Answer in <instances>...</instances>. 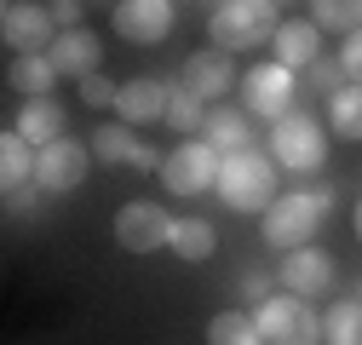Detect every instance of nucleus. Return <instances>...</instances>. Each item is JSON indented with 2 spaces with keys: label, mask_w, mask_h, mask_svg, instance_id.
<instances>
[{
  "label": "nucleus",
  "mask_w": 362,
  "mask_h": 345,
  "mask_svg": "<svg viewBox=\"0 0 362 345\" xmlns=\"http://www.w3.org/2000/svg\"><path fill=\"white\" fill-rule=\"evenodd\" d=\"M242 98H247V115H264V121H282L293 110V69L288 64H259L242 75Z\"/></svg>",
  "instance_id": "obj_9"
},
{
  "label": "nucleus",
  "mask_w": 362,
  "mask_h": 345,
  "mask_svg": "<svg viewBox=\"0 0 362 345\" xmlns=\"http://www.w3.org/2000/svg\"><path fill=\"white\" fill-rule=\"evenodd\" d=\"M173 225H178V219H167V207H156V201H127V207L115 213V242H121L127 253H156V247L173 242Z\"/></svg>",
  "instance_id": "obj_7"
},
{
  "label": "nucleus",
  "mask_w": 362,
  "mask_h": 345,
  "mask_svg": "<svg viewBox=\"0 0 362 345\" xmlns=\"http://www.w3.org/2000/svg\"><path fill=\"white\" fill-rule=\"evenodd\" d=\"M202 133H207V144L218 150V156H236V150H247L253 144V127H247V110H213L207 121H202Z\"/></svg>",
  "instance_id": "obj_19"
},
{
  "label": "nucleus",
  "mask_w": 362,
  "mask_h": 345,
  "mask_svg": "<svg viewBox=\"0 0 362 345\" xmlns=\"http://www.w3.org/2000/svg\"><path fill=\"white\" fill-rule=\"evenodd\" d=\"M334 190L328 185H316V190H293V196H276L264 207V242L270 247H310L316 225H322V213H328Z\"/></svg>",
  "instance_id": "obj_3"
},
{
  "label": "nucleus",
  "mask_w": 362,
  "mask_h": 345,
  "mask_svg": "<svg viewBox=\"0 0 362 345\" xmlns=\"http://www.w3.org/2000/svg\"><path fill=\"white\" fill-rule=\"evenodd\" d=\"M0 35H6V47H12V58H18V52H47L64 29H58L52 6H35V0H12V6H6V18H0Z\"/></svg>",
  "instance_id": "obj_8"
},
{
  "label": "nucleus",
  "mask_w": 362,
  "mask_h": 345,
  "mask_svg": "<svg viewBox=\"0 0 362 345\" xmlns=\"http://www.w3.org/2000/svg\"><path fill=\"white\" fill-rule=\"evenodd\" d=\"M121 40H139V47H156V40L173 29V0H121L110 12Z\"/></svg>",
  "instance_id": "obj_11"
},
{
  "label": "nucleus",
  "mask_w": 362,
  "mask_h": 345,
  "mask_svg": "<svg viewBox=\"0 0 362 345\" xmlns=\"http://www.w3.org/2000/svg\"><path fill=\"white\" fill-rule=\"evenodd\" d=\"M322 339H328V345H362V299H356V293H351V299H339V305L328 311Z\"/></svg>",
  "instance_id": "obj_24"
},
{
  "label": "nucleus",
  "mask_w": 362,
  "mask_h": 345,
  "mask_svg": "<svg viewBox=\"0 0 362 345\" xmlns=\"http://www.w3.org/2000/svg\"><path fill=\"white\" fill-rule=\"evenodd\" d=\"M270 156H276V167L288 172H316L328 161V127L305 115V110H288L276 127H270Z\"/></svg>",
  "instance_id": "obj_4"
},
{
  "label": "nucleus",
  "mask_w": 362,
  "mask_h": 345,
  "mask_svg": "<svg viewBox=\"0 0 362 345\" xmlns=\"http://www.w3.org/2000/svg\"><path fill=\"white\" fill-rule=\"evenodd\" d=\"M339 69H345V81H356V86H362V29H351V35H345V47H339Z\"/></svg>",
  "instance_id": "obj_30"
},
{
  "label": "nucleus",
  "mask_w": 362,
  "mask_h": 345,
  "mask_svg": "<svg viewBox=\"0 0 362 345\" xmlns=\"http://www.w3.org/2000/svg\"><path fill=\"white\" fill-rule=\"evenodd\" d=\"M86 167H93V150H81L75 139H58V144H47L35 156V185L47 196H64V190H75L86 179Z\"/></svg>",
  "instance_id": "obj_10"
},
{
  "label": "nucleus",
  "mask_w": 362,
  "mask_h": 345,
  "mask_svg": "<svg viewBox=\"0 0 362 345\" xmlns=\"http://www.w3.org/2000/svg\"><path fill=\"white\" fill-rule=\"evenodd\" d=\"M276 64H288V69H310L316 58H322V35H316V23L310 18H293V23H282L276 29Z\"/></svg>",
  "instance_id": "obj_17"
},
{
  "label": "nucleus",
  "mask_w": 362,
  "mask_h": 345,
  "mask_svg": "<svg viewBox=\"0 0 362 345\" xmlns=\"http://www.w3.org/2000/svg\"><path fill=\"white\" fill-rule=\"evenodd\" d=\"M64 121H69V110L47 93V98H29V104L12 115V133H23L35 150H47V144H58V139H64Z\"/></svg>",
  "instance_id": "obj_15"
},
{
  "label": "nucleus",
  "mask_w": 362,
  "mask_h": 345,
  "mask_svg": "<svg viewBox=\"0 0 362 345\" xmlns=\"http://www.w3.org/2000/svg\"><path fill=\"white\" fill-rule=\"evenodd\" d=\"M161 161H167V156H156V150H150V144H139V156H132V167H144V172H150V167H156V172H161Z\"/></svg>",
  "instance_id": "obj_34"
},
{
  "label": "nucleus",
  "mask_w": 362,
  "mask_h": 345,
  "mask_svg": "<svg viewBox=\"0 0 362 345\" xmlns=\"http://www.w3.org/2000/svg\"><path fill=\"white\" fill-rule=\"evenodd\" d=\"M173 253L190 259V265H202V259L218 253V230H213L207 219H178V225H173Z\"/></svg>",
  "instance_id": "obj_21"
},
{
  "label": "nucleus",
  "mask_w": 362,
  "mask_h": 345,
  "mask_svg": "<svg viewBox=\"0 0 362 345\" xmlns=\"http://www.w3.org/2000/svg\"><path fill=\"white\" fill-rule=\"evenodd\" d=\"M167 93H173V86H161L156 75H139V81L121 86L115 110H121L127 127H144V121H161V115H167Z\"/></svg>",
  "instance_id": "obj_16"
},
{
  "label": "nucleus",
  "mask_w": 362,
  "mask_h": 345,
  "mask_svg": "<svg viewBox=\"0 0 362 345\" xmlns=\"http://www.w3.org/2000/svg\"><path fill=\"white\" fill-rule=\"evenodd\" d=\"M253 322H259L264 345H316V339H322V322H316L310 299H299V293H270V299H259V305H253Z\"/></svg>",
  "instance_id": "obj_5"
},
{
  "label": "nucleus",
  "mask_w": 362,
  "mask_h": 345,
  "mask_svg": "<svg viewBox=\"0 0 362 345\" xmlns=\"http://www.w3.org/2000/svg\"><path fill=\"white\" fill-rule=\"evenodd\" d=\"M75 86H81V104H86V110H110V104L121 98V86H115L110 75H86V81H75Z\"/></svg>",
  "instance_id": "obj_28"
},
{
  "label": "nucleus",
  "mask_w": 362,
  "mask_h": 345,
  "mask_svg": "<svg viewBox=\"0 0 362 345\" xmlns=\"http://www.w3.org/2000/svg\"><path fill=\"white\" fill-rule=\"evenodd\" d=\"M282 18H276V0H218L213 18H207V35L218 52H247V47H264L276 40Z\"/></svg>",
  "instance_id": "obj_1"
},
{
  "label": "nucleus",
  "mask_w": 362,
  "mask_h": 345,
  "mask_svg": "<svg viewBox=\"0 0 362 345\" xmlns=\"http://www.w3.org/2000/svg\"><path fill=\"white\" fill-rule=\"evenodd\" d=\"M93 156H98V161H132V156H139L127 121H121V127H98V133H93Z\"/></svg>",
  "instance_id": "obj_27"
},
{
  "label": "nucleus",
  "mask_w": 362,
  "mask_h": 345,
  "mask_svg": "<svg viewBox=\"0 0 362 345\" xmlns=\"http://www.w3.org/2000/svg\"><path fill=\"white\" fill-rule=\"evenodd\" d=\"M218 167H224V156L207 139H185L161 161V185L173 196H202V190H218Z\"/></svg>",
  "instance_id": "obj_6"
},
{
  "label": "nucleus",
  "mask_w": 362,
  "mask_h": 345,
  "mask_svg": "<svg viewBox=\"0 0 362 345\" xmlns=\"http://www.w3.org/2000/svg\"><path fill=\"white\" fill-rule=\"evenodd\" d=\"M230 81H236V64H230V52H218V47L190 52L185 69H178V86H190L202 104H207V98H224V93H230Z\"/></svg>",
  "instance_id": "obj_13"
},
{
  "label": "nucleus",
  "mask_w": 362,
  "mask_h": 345,
  "mask_svg": "<svg viewBox=\"0 0 362 345\" xmlns=\"http://www.w3.org/2000/svg\"><path fill=\"white\" fill-rule=\"evenodd\" d=\"M242 293L253 299V305H259V299H270V276H264V271H247V276H242Z\"/></svg>",
  "instance_id": "obj_33"
},
{
  "label": "nucleus",
  "mask_w": 362,
  "mask_h": 345,
  "mask_svg": "<svg viewBox=\"0 0 362 345\" xmlns=\"http://www.w3.org/2000/svg\"><path fill=\"white\" fill-rule=\"evenodd\" d=\"M356 299H362V282H356Z\"/></svg>",
  "instance_id": "obj_37"
},
{
  "label": "nucleus",
  "mask_w": 362,
  "mask_h": 345,
  "mask_svg": "<svg viewBox=\"0 0 362 345\" xmlns=\"http://www.w3.org/2000/svg\"><path fill=\"white\" fill-rule=\"evenodd\" d=\"M93 6H110V12H115V6H121V0H93Z\"/></svg>",
  "instance_id": "obj_36"
},
{
  "label": "nucleus",
  "mask_w": 362,
  "mask_h": 345,
  "mask_svg": "<svg viewBox=\"0 0 362 345\" xmlns=\"http://www.w3.org/2000/svg\"><path fill=\"white\" fill-rule=\"evenodd\" d=\"M207 345H264V334H259L253 311H218L207 322Z\"/></svg>",
  "instance_id": "obj_22"
},
{
  "label": "nucleus",
  "mask_w": 362,
  "mask_h": 345,
  "mask_svg": "<svg viewBox=\"0 0 362 345\" xmlns=\"http://www.w3.org/2000/svg\"><path fill=\"white\" fill-rule=\"evenodd\" d=\"M282 288L299 293V299L328 293V288H334V259H328L322 247H293L288 265H282Z\"/></svg>",
  "instance_id": "obj_14"
},
{
  "label": "nucleus",
  "mask_w": 362,
  "mask_h": 345,
  "mask_svg": "<svg viewBox=\"0 0 362 345\" xmlns=\"http://www.w3.org/2000/svg\"><path fill=\"white\" fill-rule=\"evenodd\" d=\"M47 58L58 64V75H64V81H86V75H98V64H104V40L81 23V29H64V35L52 40Z\"/></svg>",
  "instance_id": "obj_12"
},
{
  "label": "nucleus",
  "mask_w": 362,
  "mask_h": 345,
  "mask_svg": "<svg viewBox=\"0 0 362 345\" xmlns=\"http://www.w3.org/2000/svg\"><path fill=\"white\" fill-rule=\"evenodd\" d=\"M167 127H178V133H190V127H202L207 115H202V98L190 93V86H173L167 93V115H161Z\"/></svg>",
  "instance_id": "obj_26"
},
{
  "label": "nucleus",
  "mask_w": 362,
  "mask_h": 345,
  "mask_svg": "<svg viewBox=\"0 0 362 345\" xmlns=\"http://www.w3.org/2000/svg\"><path fill=\"white\" fill-rule=\"evenodd\" d=\"M218 196L242 207V213H264L270 201H276V156H264V150H236V156H224L218 167Z\"/></svg>",
  "instance_id": "obj_2"
},
{
  "label": "nucleus",
  "mask_w": 362,
  "mask_h": 345,
  "mask_svg": "<svg viewBox=\"0 0 362 345\" xmlns=\"http://www.w3.org/2000/svg\"><path fill=\"white\" fill-rule=\"evenodd\" d=\"M328 127H334L345 144H362V86L356 81H345L339 93L328 98Z\"/></svg>",
  "instance_id": "obj_20"
},
{
  "label": "nucleus",
  "mask_w": 362,
  "mask_h": 345,
  "mask_svg": "<svg viewBox=\"0 0 362 345\" xmlns=\"http://www.w3.org/2000/svg\"><path fill=\"white\" fill-rule=\"evenodd\" d=\"M356 236H362V196H356Z\"/></svg>",
  "instance_id": "obj_35"
},
{
  "label": "nucleus",
  "mask_w": 362,
  "mask_h": 345,
  "mask_svg": "<svg viewBox=\"0 0 362 345\" xmlns=\"http://www.w3.org/2000/svg\"><path fill=\"white\" fill-rule=\"evenodd\" d=\"M52 81H64V75H58V64H52L47 52H18V58L6 64V86H18L23 98H47Z\"/></svg>",
  "instance_id": "obj_18"
},
{
  "label": "nucleus",
  "mask_w": 362,
  "mask_h": 345,
  "mask_svg": "<svg viewBox=\"0 0 362 345\" xmlns=\"http://www.w3.org/2000/svg\"><path fill=\"white\" fill-rule=\"evenodd\" d=\"M305 81L316 86V93H328V98H334L339 86H345V69H339V58H316V64L305 69Z\"/></svg>",
  "instance_id": "obj_29"
},
{
  "label": "nucleus",
  "mask_w": 362,
  "mask_h": 345,
  "mask_svg": "<svg viewBox=\"0 0 362 345\" xmlns=\"http://www.w3.org/2000/svg\"><path fill=\"white\" fill-rule=\"evenodd\" d=\"M40 196H47V190L29 179V185H12V190H6V207H12V213H35V207H40Z\"/></svg>",
  "instance_id": "obj_31"
},
{
  "label": "nucleus",
  "mask_w": 362,
  "mask_h": 345,
  "mask_svg": "<svg viewBox=\"0 0 362 345\" xmlns=\"http://www.w3.org/2000/svg\"><path fill=\"white\" fill-rule=\"evenodd\" d=\"M52 18L58 29H81V0H52Z\"/></svg>",
  "instance_id": "obj_32"
},
{
  "label": "nucleus",
  "mask_w": 362,
  "mask_h": 345,
  "mask_svg": "<svg viewBox=\"0 0 362 345\" xmlns=\"http://www.w3.org/2000/svg\"><path fill=\"white\" fill-rule=\"evenodd\" d=\"M316 29H362V0H310Z\"/></svg>",
  "instance_id": "obj_25"
},
{
  "label": "nucleus",
  "mask_w": 362,
  "mask_h": 345,
  "mask_svg": "<svg viewBox=\"0 0 362 345\" xmlns=\"http://www.w3.org/2000/svg\"><path fill=\"white\" fill-rule=\"evenodd\" d=\"M35 156H40V150H35L23 133H6V139H0V179H6V190L35 179Z\"/></svg>",
  "instance_id": "obj_23"
}]
</instances>
